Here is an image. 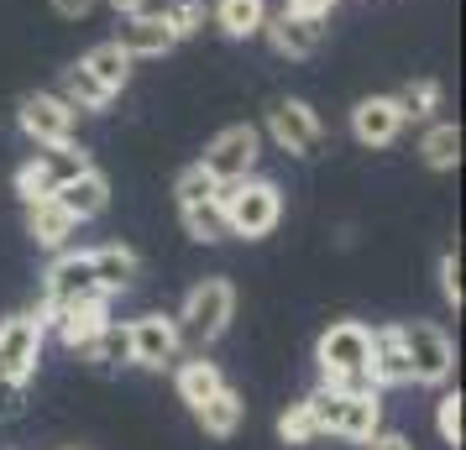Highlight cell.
I'll list each match as a JSON object with an SVG mask.
<instances>
[{"label":"cell","mask_w":466,"mask_h":450,"mask_svg":"<svg viewBox=\"0 0 466 450\" xmlns=\"http://www.w3.org/2000/svg\"><path fill=\"white\" fill-rule=\"evenodd\" d=\"M210 16L231 43H247V37H257L262 22H268V0H215Z\"/></svg>","instance_id":"cell-20"},{"label":"cell","mask_w":466,"mask_h":450,"mask_svg":"<svg viewBox=\"0 0 466 450\" xmlns=\"http://www.w3.org/2000/svg\"><path fill=\"white\" fill-rule=\"evenodd\" d=\"M116 43L127 47L131 58H163L178 37L168 32L163 11H131L127 22H121V37H116Z\"/></svg>","instance_id":"cell-15"},{"label":"cell","mask_w":466,"mask_h":450,"mask_svg":"<svg viewBox=\"0 0 466 450\" xmlns=\"http://www.w3.org/2000/svg\"><path fill=\"white\" fill-rule=\"evenodd\" d=\"M16 121H22V131L37 142V147H64V142H74V121H79V110L68 105L64 95L37 89V95H26L22 100Z\"/></svg>","instance_id":"cell-8"},{"label":"cell","mask_w":466,"mask_h":450,"mask_svg":"<svg viewBox=\"0 0 466 450\" xmlns=\"http://www.w3.org/2000/svg\"><path fill=\"white\" fill-rule=\"evenodd\" d=\"M178 345H184V335H178V325H173L168 315H137V320L127 325L131 362L147 366V372H163V366L178 362Z\"/></svg>","instance_id":"cell-10"},{"label":"cell","mask_w":466,"mask_h":450,"mask_svg":"<svg viewBox=\"0 0 466 450\" xmlns=\"http://www.w3.org/2000/svg\"><path fill=\"white\" fill-rule=\"evenodd\" d=\"M110 5H116V11H121V16H131V11H142V5H147V0H110Z\"/></svg>","instance_id":"cell-39"},{"label":"cell","mask_w":466,"mask_h":450,"mask_svg":"<svg viewBox=\"0 0 466 450\" xmlns=\"http://www.w3.org/2000/svg\"><path fill=\"white\" fill-rule=\"evenodd\" d=\"M289 5H294V11H315V16H325L336 0H289Z\"/></svg>","instance_id":"cell-38"},{"label":"cell","mask_w":466,"mask_h":450,"mask_svg":"<svg viewBox=\"0 0 466 450\" xmlns=\"http://www.w3.org/2000/svg\"><path fill=\"white\" fill-rule=\"evenodd\" d=\"M420 157L430 163V168H456L461 163V126H451V121H441V126H430L424 131V142H420Z\"/></svg>","instance_id":"cell-28"},{"label":"cell","mask_w":466,"mask_h":450,"mask_svg":"<svg viewBox=\"0 0 466 450\" xmlns=\"http://www.w3.org/2000/svg\"><path fill=\"white\" fill-rule=\"evenodd\" d=\"M53 11H58L64 22H79V16H89V11H95V0H53Z\"/></svg>","instance_id":"cell-37"},{"label":"cell","mask_w":466,"mask_h":450,"mask_svg":"<svg viewBox=\"0 0 466 450\" xmlns=\"http://www.w3.org/2000/svg\"><path fill=\"white\" fill-rule=\"evenodd\" d=\"M441 294H445V304L461 309V252H456V246L441 257Z\"/></svg>","instance_id":"cell-34"},{"label":"cell","mask_w":466,"mask_h":450,"mask_svg":"<svg viewBox=\"0 0 466 450\" xmlns=\"http://www.w3.org/2000/svg\"><path fill=\"white\" fill-rule=\"evenodd\" d=\"M236 315V288L226 278H205L189 288V299H184V309H178V335L194 345H210L226 335V325H231Z\"/></svg>","instance_id":"cell-2"},{"label":"cell","mask_w":466,"mask_h":450,"mask_svg":"<svg viewBox=\"0 0 466 450\" xmlns=\"http://www.w3.org/2000/svg\"><path fill=\"white\" fill-rule=\"evenodd\" d=\"M361 445L367 450H414V440H409V435H399V429H372V435H367V440H361Z\"/></svg>","instance_id":"cell-36"},{"label":"cell","mask_w":466,"mask_h":450,"mask_svg":"<svg viewBox=\"0 0 466 450\" xmlns=\"http://www.w3.org/2000/svg\"><path fill=\"white\" fill-rule=\"evenodd\" d=\"M163 22H168V32L184 43V37H194V32L205 26V0H173L168 11H163Z\"/></svg>","instance_id":"cell-31"},{"label":"cell","mask_w":466,"mask_h":450,"mask_svg":"<svg viewBox=\"0 0 466 450\" xmlns=\"http://www.w3.org/2000/svg\"><path fill=\"white\" fill-rule=\"evenodd\" d=\"M58 95H64V100H68L74 110H106L110 100H116V95H110V89L100 85V79H95V74H89L85 64L64 68V85H58Z\"/></svg>","instance_id":"cell-26"},{"label":"cell","mask_w":466,"mask_h":450,"mask_svg":"<svg viewBox=\"0 0 466 450\" xmlns=\"http://www.w3.org/2000/svg\"><path fill=\"white\" fill-rule=\"evenodd\" d=\"M262 32H268L273 53H283V58H309V53H319V43H325V16L283 5L278 16L262 22Z\"/></svg>","instance_id":"cell-12"},{"label":"cell","mask_w":466,"mask_h":450,"mask_svg":"<svg viewBox=\"0 0 466 450\" xmlns=\"http://www.w3.org/2000/svg\"><path fill=\"white\" fill-rule=\"evenodd\" d=\"M393 100H399L403 121H430V115L441 110V85H435V79H414V85H403Z\"/></svg>","instance_id":"cell-29"},{"label":"cell","mask_w":466,"mask_h":450,"mask_svg":"<svg viewBox=\"0 0 466 450\" xmlns=\"http://www.w3.org/2000/svg\"><path fill=\"white\" fill-rule=\"evenodd\" d=\"M43 335L47 325L37 315H11L0 320V383H32V372L43 362Z\"/></svg>","instance_id":"cell-6"},{"label":"cell","mask_w":466,"mask_h":450,"mask_svg":"<svg viewBox=\"0 0 466 450\" xmlns=\"http://www.w3.org/2000/svg\"><path fill=\"white\" fill-rule=\"evenodd\" d=\"M79 64H85L89 74H95V79H100V85L110 89V95H121V89H127V79H131V64H137V58H131L127 47H121L116 37H110V43L89 47V53L79 58Z\"/></svg>","instance_id":"cell-23"},{"label":"cell","mask_w":466,"mask_h":450,"mask_svg":"<svg viewBox=\"0 0 466 450\" xmlns=\"http://www.w3.org/2000/svg\"><path fill=\"white\" fill-rule=\"evenodd\" d=\"M325 383L336 387V393H346V398H361V393H378V383H372V372H340V377H325Z\"/></svg>","instance_id":"cell-35"},{"label":"cell","mask_w":466,"mask_h":450,"mask_svg":"<svg viewBox=\"0 0 466 450\" xmlns=\"http://www.w3.org/2000/svg\"><path fill=\"white\" fill-rule=\"evenodd\" d=\"M215 205L226 215V231L241 241H262L273 236V225L283 220V189L268 184V178H231V184H220L215 189Z\"/></svg>","instance_id":"cell-1"},{"label":"cell","mask_w":466,"mask_h":450,"mask_svg":"<svg viewBox=\"0 0 466 450\" xmlns=\"http://www.w3.org/2000/svg\"><path fill=\"white\" fill-rule=\"evenodd\" d=\"M257 157H262V136H257V126H226L210 147H205L199 168L210 173L215 184H231V178H247V173L257 168Z\"/></svg>","instance_id":"cell-7"},{"label":"cell","mask_w":466,"mask_h":450,"mask_svg":"<svg viewBox=\"0 0 466 450\" xmlns=\"http://www.w3.org/2000/svg\"><path fill=\"white\" fill-rule=\"evenodd\" d=\"M53 199H58V205H64V210L79 220V225H85V220H95V215L110 205V178H106L100 168H85L79 178H68L64 189L53 194Z\"/></svg>","instance_id":"cell-18"},{"label":"cell","mask_w":466,"mask_h":450,"mask_svg":"<svg viewBox=\"0 0 466 450\" xmlns=\"http://www.w3.org/2000/svg\"><path fill=\"white\" fill-rule=\"evenodd\" d=\"M194 414H199V429H205L210 440H231L236 429H241V419H247V404H241L236 387H220L210 404H199Z\"/></svg>","instance_id":"cell-22"},{"label":"cell","mask_w":466,"mask_h":450,"mask_svg":"<svg viewBox=\"0 0 466 450\" xmlns=\"http://www.w3.org/2000/svg\"><path fill=\"white\" fill-rule=\"evenodd\" d=\"M215 189H220V184H215L210 173L199 168V163H194V168L178 173V184H173V199H178V205H199V199H215Z\"/></svg>","instance_id":"cell-32"},{"label":"cell","mask_w":466,"mask_h":450,"mask_svg":"<svg viewBox=\"0 0 466 450\" xmlns=\"http://www.w3.org/2000/svg\"><path fill=\"white\" fill-rule=\"evenodd\" d=\"M435 425H441L445 445H461V435H466V425H461V393H445V398H441V408H435Z\"/></svg>","instance_id":"cell-33"},{"label":"cell","mask_w":466,"mask_h":450,"mask_svg":"<svg viewBox=\"0 0 466 450\" xmlns=\"http://www.w3.org/2000/svg\"><path fill=\"white\" fill-rule=\"evenodd\" d=\"M106 320H110V315H106V299H89V304H74V309H58V315H47L43 325H53V330H58V341L74 351V345L89 341V335H95V330H100Z\"/></svg>","instance_id":"cell-21"},{"label":"cell","mask_w":466,"mask_h":450,"mask_svg":"<svg viewBox=\"0 0 466 450\" xmlns=\"http://www.w3.org/2000/svg\"><path fill=\"white\" fill-rule=\"evenodd\" d=\"M367 372H372V383H378V387H409V383H414L399 325H378V330H372V356H367Z\"/></svg>","instance_id":"cell-14"},{"label":"cell","mask_w":466,"mask_h":450,"mask_svg":"<svg viewBox=\"0 0 466 450\" xmlns=\"http://www.w3.org/2000/svg\"><path fill=\"white\" fill-rule=\"evenodd\" d=\"M268 136H273L283 152H294V157H315L319 142H325V126H319L315 105H304V100H278L268 110Z\"/></svg>","instance_id":"cell-11"},{"label":"cell","mask_w":466,"mask_h":450,"mask_svg":"<svg viewBox=\"0 0 466 450\" xmlns=\"http://www.w3.org/2000/svg\"><path fill=\"white\" fill-rule=\"evenodd\" d=\"M89 299H106L100 283H95V267H89V252H64L43 278V315L37 320L58 315V309H74V304H89Z\"/></svg>","instance_id":"cell-4"},{"label":"cell","mask_w":466,"mask_h":450,"mask_svg":"<svg viewBox=\"0 0 466 450\" xmlns=\"http://www.w3.org/2000/svg\"><path fill=\"white\" fill-rule=\"evenodd\" d=\"M403 131V110L393 95H367V100H357V110H351V136H357L361 147H393Z\"/></svg>","instance_id":"cell-13"},{"label":"cell","mask_w":466,"mask_h":450,"mask_svg":"<svg viewBox=\"0 0 466 450\" xmlns=\"http://www.w3.org/2000/svg\"><path fill=\"white\" fill-rule=\"evenodd\" d=\"M74 231H79V220H74L58 199H32V205H26V236L37 241V246L64 252L68 241H74Z\"/></svg>","instance_id":"cell-16"},{"label":"cell","mask_w":466,"mask_h":450,"mask_svg":"<svg viewBox=\"0 0 466 450\" xmlns=\"http://www.w3.org/2000/svg\"><path fill=\"white\" fill-rule=\"evenodd\" d=\"M85 168H89V157L74 142H64V147H37V157L16 173V194H22L26 205L32 199H53L68 178H79Z\"/></svg>","instance_id":"cell-5"},{"label":"cell","mask_w":466,"mask_h":450,"mask_svg":"<svg viewBox=\"0 0 466 450\" xmlns=\"http://www.w3.org/2000/svg\"><path fill=\"white\" fill-rule=\"evenodd\" d=\"M89 267H95V283H100V294H127L131 283L142 278V257L131 252V246H121V241H110V246H100V252H89Z\"/></svg>","instance_id":"cell-17"},{"label":"cell","mask_w":466,"mask_h":450,"mask_svg":"<svg viewBox=\"0 0 466 450\" xmlns=\"http://www.w3.org/2000/svg\"><path fill=\"white\" fill-rule=\"evenodd\" d=\"M278 435H283V445H315V440H325L304 398H299V404H289L283 414H278Z\"/></svg>","instance_id":"cell-30"},{"label":"cell","mask_w":466,"mask_h":450,"mask_svg":"<svg viewBox=\"0 0 466 450\" xmlns=\"http://www.w3.org/2000/svg\"><path fill=\"white\" fill-rule=\"evenodd\" d=\"M178 220H184L189 241H205V246H215V241L231 236V231H226V215H220V205H215V199H199V205H178Z\"/></svg>","instance_id":"cell-27"},{"label":"cell","mask_w":466,"mask_h":450,"mask_svg":"<svg viewBox=\"0 0 466 450\" xmlns=\"http://www.w3.org/2000/svg\"><path fill=\"white\" fill-rule=\"evenodd\" d=\"M74 356L85 366H95V372H116V366H127L131 362V351H127V325H100L89 341L74 345Z\"/></svg>","instance_id":"cell-19"},{"label":"cell","mask_w":466,"mask_h":450,"mask_svg":"<svg viewBox=\"0 0 466 450\" xmlns=\"http://www.w3.org/2000/svg\"><path fill=\"white\" fill-rule=\"evenodd\" d=\"M173 387H178V398L189 408H199V404H210L215 393L226 387V372L215 362H205V356H194V362H184L178 366V377H173Z\"/></svg>","instance_id":"cell-24"},{"label":"cell","mask_w":466,"mask_h":450,"mask_svg":"<svg viewBox=\"0 0 466 450\" xmlns=\"http://www.w3.org/2000/svg\"><path fill=\"white\" fill-rule=\"evenodd\" d=\"M382 425V404L378 393H361V398H346L340 404V419H336V440H351V445H361L372 429Z\"/></svg>","instance_id":"cell-25"},{"label":"cell","mask_w":466,"mask_h":450,"mask_svg":"<svg viewBox=\"0 0 466 450\" xmlns=\"http://www.w3.org/2000/svg\"><path fill=\"white\" fill-rule=\"evenodd\" d=\"M399 335H403V351H409V372H414V383L441 387L445 377H451V366H456V345H451V335H445L435 320H409V325H399Z\"/></svg>","instance_id":"cell-3"},{"label":"cell","mask_w":466,"mask_h":450,"mask_svg":"<svg viewBox=\"0 0 466 450\" xmlns=\"http://www.w3.org/2000/svg\"><path fill=\"white\" fill-rule=\"evenodd\" d=\"M367 356H372V330L361 320H336L315 345V362L325 377H340V372H367Z\"/></svg>","instance_id":"cell-9"}]
</instances>
